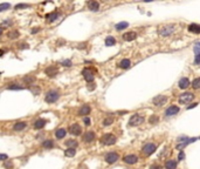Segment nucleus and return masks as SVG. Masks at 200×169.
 Listing matches in <instances>:
<instances>
[{
  "label": "nucleus",
  "instance_id": "nucleus-22",
  "mask_svg": "<svg viewBox=\"0 0 200 169\" xmlns=\"http://www.w3.org/2000/svg\"><path fill=\"white\" fill-rule=\"evenodd\" d=\"M130 66H131V62H130L129 59H123L119 62V67L123 68V69H128V68H130Z\"/></svg>",
  "mask_w": 200,
  "mask_h": 169
},
{
  "label": "nucleus",
  "instance_id": "nucleus-41",
  "mask_svg": "<svg viewBox=\"0 0 200 169\" xmlns=\"http://www.w3.org/2000/svg\"><path fill=\"white\" fill-rule=\"evenodd\" d=\"M62 65L66 67H70L71 66V61L70 60H65V61H62Z\"/></svg>",
  "mask_w": 200,
  "mask_h": 169
},
{
  "label": "nucleus",
  "instance_id": "nucleus-37",
  "mask_svg": "<svg viewBox=\"0 0 200 169\" xmlns=\"http://www.w3.org/2000/svg\"><path fill=\"white\" fill-rule=\"evenodd\" d=\"M149 121H150V123H157L158 121H159V118L157 115H152V116H150V119H149Z\"/></svg>",
  "mask_w": 200,
  "mask_h": 169
},
{
  "label": "nucleus",
  "instance_id": "nucleus-6",
  "mask_svg": "<svg viewBox=\"0 0 200 169\" xmlns=\"http://www.w3.org/2000/svg\"><path fill=\"white\" fill-rule=\"evenodd\" d=\"M195 140H197L195 137H193V139H189V137H186V136H183V137L178 139V141H180V143L177 145V148H178V149H183L184 147H186L189 143H191V142H194Z\"/></svg>",
  "mask_w": 200,
  "mask_h": 169
},
{
  "label": "nucleus",
  "instance_id": "nucleus-40",
  "mask_svg": "<svg viewBox=\"0 0 200 169\" xmlns=\"http://www.w3.org/2000/svg\"><path fill=\"white\" fill-rule=\"evenodd\" d=\"M27 7H29V5H27V4H19V5L15 6L17 9H19V8H27Z\"/></svg>",
  "mask_w": 200,
  "mask_h": 169
},
{
  "label": "nucleus",
  "instance_id": "nucleus-35",
  "mask_svg": "<svg viewBox=\"0 0 200 169\" xmlns=\"http://www.w3.org/2000/svg\"><path fill=\"white\" fill-rule=\"evenodd\" d=\"M8 8H11V5H9V4H7V3L0 4V12H4V11H6V9H8Z\"/></svg>",
  "mask_w": 200,
  "mask_h": 169
},
{
  "label": "nucleus",
  "instance_id": "nucleus-27",
  "mask_svg": "<svg viewBox=\"0 0 200 169\" xmlns=\"http://www.w3.org/2000/svg\"><path fill=\"white\" fill-rule=\"evenodd\" d=\"M129 26V24L128 22H125V21H122V22H118L116 26H115V28L117 30V31H122V30H124V28H127Z\"/></svg>",
  "mask_w": 200,
  "mask_h": 169
},
{
  "label": "nucleus",
  "instance_id": "nucleus-38",
  "mask_svg": "<svg viewBox=\"0 0 200 169\" xmlns=\"http://www.w3.org/2000/svg\"><path fill=\"white\" fill-rule=\"evenodd\" d=\"M7 88H8V89H15V90H18V89H19V90H20V89H23V87L18 86L17 83H12V85H11V86H8Z\"/></svg>",
  "mask_w": 200,
  "mask_h": 169
},
{
  "label": "nucleus",
  "instance_id": "nucleus-4",
  "mask_svg": "<svg viewBox=\"0 0 200 169\" xmlns=\"http://www.w3.org/2000/svg\"><path fill=\"white\" fill-rule=\"evenodd\" d=\"M173 32H174V27H173V26H171V25L163 26V27H160V28L158 30V33H159L160 35H163V36H169V35H171Z\"/></svg>",
  "mask_w": 200,
  "mask_h": 169
},
{
  "label": "nucleus",
  "instance_id": "nucleus-49",
  "mask_svg": "<svg viewBox=\"0 0 200 169\" xmlns=\"http://www.w3.org/2000/svg\"><path fill=\"white\" fill-rule=\"evenodd\" d=\"M88 89H89V90H93V89H95V85H94V83H91V85L88 87Z\"/></svg>",
  "mask_w": 200,
  "mask_h": 169
},
{
  "label": "nucleus",
  "instance_id": "nucleus-14",
  "mask_svg": "<svg viewBox=\"0 0 200 169\" xmlns=\"http://www.w3.org/2000/svg\"><path fill=\"white\" fill-rule=\"evenodd\" d=\"M57 72H59V69H57L56 66H49V67H47L46 71H45V73H46L49 77H54V76L57 74Z\"/></svg>",
  "mask_w": 200,
  "mask_h": 169
},
{
  "label": "nucleus",
  "instance_id": "nucleus-31",
  "mask_svg": "<svg viewBox=\"0 0 200 169\" xmlns=\"http://www.w3.org/2000/svg\"><path fill=\"white\" fill-rule=\"evenodd\" d=\"M42 146L46 147V148H53L54 147V142L52 140H46L43 143H42Z\"/></svg>",
  "mask_w": 200,
  "mask_h": 169
},
{
  "label": "nucleus",
  "instance_id": "nucleus-29",
  "mask_svg": "<svg viewBox=\"0 0 200 169\" xmlns=\"http://www.w3.org/2000/svg\"><path fill=\"white\" fill-rule=\"evenodd\" d=\"M66 146L69 147V148H75L77 146V141H75V140H68L66 141Z\"/></svg>",
  "mask_w": 200,
  "mask_h": 169
},
{
  "label": "nucleus",
  "instance_id": "nucleus-1",
  "mask_svg": "<svg viewBox=\"0 0 200 169\" xmlns=\"http://www.w3.org/2000/svg\"><path fill=\"white\" fill-rule=\"evenodd\" d=\"M59 98H60V94L57 90H49L45 96V101L48 103H54L55 101L59 100Z\"/></svg>",
  "mask_w": 200,
  "mask_h": 169
},
{
  "label": "nucleus",
  "instance_id": "nucleus-42",
  "mask_svg": "<svg viewBox=\"0 0 200 169\" xmlns=\"http://www.w3.org/2000/svg\"><path fill=\"white\" fill-rule=\"evenodd\" d=\"M83 122H84V125H85V126H89V125L91 123V121H90V119H89V118H84V119H83Z\"/></svg>",
  "mask_w": 200,
  "mask_h": 169
},
{
  "label": "nucleus",
  "instance_id": "nucleus-54",
  "mask_svg": "<svg viewBox=\"0 0 200 169\" xmlns=\"http://www.w3.org/2000/svg\"><path fill=\"white\" fill-rule=\"evenodd\" d=\"M199 139H200V137H199Z\"/></svg>",
  "mask_w": 200,
  "mask_h": 169
},
{
  "label": "nucleus",
  "instance_id": "nucleus-10",
  "mask_svg": "<svg viewBox=\"0 0 200 169\" xmlns=\"http://www.w3.org/2000/svg\"><path fill=\"white\" fill-rule=\"evenodd\" d=\"M152 102H153V105H155V106L159 107V106H163L164 103H166V102H167V98H166V96H164V95H158V96L153 98Z\"/></svg>",
  "mask_w": 200,
  "mask_h": 169
},
{
  "label": "nucleus",
  "instance_id": "nucleus-51",
  "mask_svg": "<svg viewBox=\"0 0 200 169\" xmlns=\"http://www.w3.org/2000/svg\"><path fill=\"white\" fill-rule=\"evenodd\" d=\"M27 47H28V45H23V44L21 45V48H27Z\"/></svg>",
  "mask_w": 200,
  "mask_h": 169
},
{
  "label": "nucleus",
  "instance_id": "nucleus-46",
  "mask_svg": "<svg viewBox=\"0 0 200 169\" xmlns=\"http://www.w3.org/2000/svg\"><path fill=\"white\" fill-rule=\"evenodd\" d=\"M12 166H13V164H12L11 161H6V162H5V167H6V168H12Z\"/></svg>",
  "mask_w": 200,
  "mask_h": 169
},
{
  "label": "nucleus",
  "instance_id": "nucleus-39",
  "mask_svg": "<svg viewBox=\"0 0 200 169\" xmlns=\"http://www.w3.org/2000/svg\"><path fill=\"white\" fill-rule=\"evenodd\" d=\"M112 121H114V119H112V118H107V119L103 120V125L104 126H110L112 123Z\"/></svg>",
  "mask_w": 200,
  "mask_h": 169
},
{
  "label": "nucleus",
  "instance_id": "nucleus-28",
  "mask_svg": "<svg viewBox=\"0 0 200 169\" xmlns=\"http://www.w3.org/2000/svg\"><path fill=\"white\" fill-rule=\"evenodd\" d=\"M75 154H76V150H75V148H68L67 150H65V155L68 158H73L75 156Z\"/></svg>",
  "mask_w": 200,
  "mask_h": 169
},
{
  "label": "nucleus",
  "instance_id": "nucleus-45",
  "mask_svg": "<svg viewBox=\"0 0 200 169\" xmlns=\"http://www.w3.org/2000/svg\"><path fill=\"white\" fill-rule=\"evenodd\" d=\"M194 62H195L197 65H200V55H195V58H194Z\"/></svg>",
  "mask_w": 200,
  "mask_h": 169
},
{
  "label": "nucleus",
  "instance_id": "nucleus-30",
  "mask_svg": "<svg viewBox=\"0 0 200 169\" xmlns=\"http://www.w3.org/2000/svg\"><path fill=\"white\" fill-rule=\"evenodd\" d=\"M116 44V40H115V38H112V36H108L105 39V45L107 46H112V45H115Z\"/></svg>",
  "mask_w": 200,
  "mask_h": 169
},
{
  "label": "nucleus",
  "instance_id": "nucleus-36",
  "mask_svg": "<svg viewBox=\"0 0 200 169\" xmlns=\"http://www.w3.org/2000/svg\"><path fill=\"white\" fill-rule=\"evenodd\" d=\"M23 81L26 83H33L35 81V77L34 76H26V77H23Z\"/></svg>",
  "mask_w": 200,
  "mask_h": 169
},
{
  "label": "nucleus",
  "instance_id": "nucleus-13",
  "mask_svg": "<svg viewBox=\"0 0 200 169\" xmlns=\"http://www.w3.org/2000/svg\"><path fill=\"white\" fill-rule=\"evenodd\" d=\"M179 113V107L178 106H170L165 110V116H173Z\"/></svg>",
  "mask_w": 200,
  "mask_h": 169
},
{
  "label": "nucleus",
  "instance_id": "nucleus-32",
  "mask_svg": "<svg viewBox=\"0 0 200 169\" xmlns=\"http://www.w3.org/2000/svg\"><path fill=\"white\" fill-rule=\"evenodd\" d=\"M192 87L194 89H199L200 88V77H197V79H194L192 81Z\"/></svg>",
  "mask_w": 200,
  "mask_h": 169
},
{
  "label": "nucleus",
  "instance_id": "nucleus-20",
  "mask_svg": "<svg viewBox=\"0 0 200 169\" xmlns=\"http://www.w3.org/2000/svg\"><path fill=\"white\" fill-rule=\"evenodd\" d=\"M90 110H91L90 106H88V105H84V106H82V107L80 108L79 114H80V115H88V114L90 113Z\"/></svg>",
  "mask_w": 200,
  "mask_h": 169
},
{
  "label": "nucleus",
  "instance_id": "nucleus-52",
  "mask_svg": "<svg viewBox=\"0 0 200 169\" xmlns=\"http://www.w3.org/2000/svg\"><path fill=\"white\" fill-rule=\"evenodd\" d=\"M84 46H85V44H83V45H80V46H79V48H84Z\"/></svg>",
  "mask_w": 200,
  "mask_h": 169
},
{
  "label": "nucleus",
  "instance_id": "nucleus-24",
  "mask_svg": "<svg viewBox=\"0 0 200 169\" xmlns=\"http://www.w3.org/2000/svg\"><path fill=\"white\" fill-rule=\"evenodd\" d=\"M59 15H60V14H59L57 12H53V13H49V14H47V15H46V19H47L48 21L52 22V21H55V20L59 18Z\"/></svg>",
  "mask_w": 200,
  "mask_h": 169
},
{
  "label": "nucleus",
  "instance_id": "nucleus-43",
  "mask_svg": "<svg viewBox=\"0 0 200 169\" xmlns=\"http://www.w3.org/2000/svg\"><path fill=\"white\" fill-rule=\"evenodd\" d=\"M178 159H179L180 161L185 159V154H184V151H180V153H179V155H178Z\"/></svg>",
  "mask_w": 200,
  "mask_h": 169
},
{
  "label": "nucleus",
  "instance_id": "nucleus-48",
  "mask_svg": "<svg viewBox=\"0 0 200 169\" xmlns=\"http://www.w3.org/2000/svg\"><path fill=\"white\" fill-rule=\"evenodd\" d=\"M197 105H198V103H193V105H190L189 107H187V109H191V108H194V107H195Z\"/></svg>",
  "mask_w": 200,
  "mask_h": 169
},
{
  "label": "nucleus",
  "instance_id": "nucleus-7",
  "mask_svg": "<svg viewBox=\"0 0 200 169\" xmlns=\"http://www.w3.org/2000/svg\"><path fill=\"white\" fill-rule=\"evenodd\" d=\"M82 75H83L84 80H85L87 82H93L94 79H95L94 73H93L91 69H89V68H84V69L82 71Z\"/></svg>",
  "mask_w": 200,
  "mask_h": 169
},
{
  "label": "nucleus",
  "instance_id": "nucleus-9",
  "mask_svg": "<svg viewBox=\"0 0 200 169\" xmlns=\"http://www.w3.org/2000/svg\"><path fill=\"white\" fill-rule=\"evenodd\" d=\"M156 149H157V146H156V145H153V143H147V145H145V146L143 147V153L146 155V156H149V155L153 154V153L156 151Z\"/></svg>",
  "mask_w": 200,
  "mask_h": 169
},
{
  "label": "nucleus",
  "instance_id": "nucleus-50",
  "mask_svg": "<svg viewBox=\"0 0 200 169\" xmlns=\"http://www.w3.org/2000/svg\"><path fill=\"white\" fill-rule=\"evenodd\" d=\"M39 31H40V28H36V30H33L32 33H36V32H39Z\"/></svg>",
  "mask_w": 200,
  "mask_h": 169
},
{
  "label": "nucleus",
  "instance_id": "nucleus-47",
  "mask_svg": "<svg viewBox=\"0 0 200 169\" xmlns=\"http://www.w3.org/2000/svg\"><path fill=\"white\" fill-rule=\"evenodd\" d=\"M150 169H161V167H160V166L155 164V166H151V167H150Z\"/></svg>",
  "mask_w": 200,
  "mask_h": 169
},
{
  "label": "nucleus",
  "instance_id": "nucleus-12",
  "mask_svg": "<svg viewBox=\"0 0 200 169\" xmlns=\"http://www.w3.org/2000/svg\"><path fill=\"white\" fill-rule=\"evenodd\" d=\"M81 132H82V129H81V127L77 123H74V125H71L69 127V133L73 134V135H76V136L81 135Z\"/></svg>",
  "mask_w": 200,
  "mask_h": 169
},
{
  "label": "nucleus",
  "instance_id": "nucleus-25",
  "mask_svg": "<svg viewBox=\"0 0 200 169\" xmlns=\"http://www.w3.org/2000/svg\"><path fill=\"white\" fill-rule=\"evenodd\" d=\"M165 168L166 169H176L177 168V162L174 160H167L165 163Z\"/></svg>",
  "mask_w": 200,
  "mask_h": 169
},
{
  "label": "nucleus",
  "instance_id": "nucleus-15",
  "mask_svg": "<svg viewBox=\"0 0 200 169\" xmlns=\"http://www.w3.org/2000/svg\"><path fill=\"white\" fill-rule=\"evenodd\" d=\"M95 140V133L94 132H87L84 135H83V141L84 142H93Z\"/></svg>",
  "mask_w": 200,
  "mask_h": 169
},
{
  "label": "nucleus",
  "instance_id": "nucleus-53",
  "mask_svg": "<svg viewBox=\"0 0 200 169\" xmlns=\"http://www.w3.org/2000/svg\"><path fill=\"white\" fill-rule=\"evenodd\" d=\"M1 34H3V28L0 27V35H1Z\"/></svg>",
  "mask_w": 200,
  "mask_h": 169
},
{
  "label": "nucleus",
  "instance_id": "nucleus-3",
  "mask_svg": "<svg viewBox=\"0 0 200 169\" xmlns=\"http://www.w3.org/2000/svg\"><path fill=\"white\" fill-rule=\"evenodd\" d=\"M143 122H144V116H142L139 114L132 115L131 118H130V120H129V125L130 126H139Z\"/></svg>",
  "mask_w": 200,
  "mask_h": 169
},
{
  "label": "nucleus",
  "instance_id": "nucleus-34",
  "mask_svg": "<svg viewBox=\"0 0 200 169\" xmlns=\"http://www.w3.org/2000/svg\"><path fill=\"white\" fill-rule=\"evenodd\" d=\"M193 50H194L195 55H200V42H195V44H194Z\"/></svg>",
  "mask_w": 200,
  "mask_h": 169
},
{
  "label": "nucleus",
  "instance_id": "nucleus-23",
  "mask_svg": "<svg viewBox=\"0 0 200 169\" xmlns=\"http://www.w3.org/2000/svg\"><path fill=\"white\" fill-rule=\"evenodd\" d=\"M88 7H89V9L90 11H93V12H96V11H98L99 9V4L97 3V1H89L88 4Z\"/></svg>",
  "mask_w": 200,
  "mask_h": 169
},
{
  "label": "nucleus",
  "instance_id": "nucleus-2",
  "mask_svg": "<svg viewBox=\"0 0 200 169\" xmlns=\"http://www.w3.org/2000/svg\"><path fill=\"white\" fill-rule=\"evenodd\" d=\"M116 141H117L116 136L112 135V134H105V135H103L102 139H101V142H102L103 145H105V146H112V145H115Z\"/></svg>",
  "mask_w": 200,
  "mask_h": 169
},
{
  "label": "nucleus",
  "instance_id": "nucleus-5",
  "mask_svg": "<svg viewBox=\"0 0 200 169\" xmlns=\"http://www.w3.org/2000/svg\"><path fill=\"white\" fill-rule=\"evenodd\" d=\"M118 159H119L118 154H117V153H114V151L108 153V154L105 155V156H104L105 162H107V163H110V164H112V163L117 162V161H118Z\"/></svg>",
  "mask_w": 200,
  "mask_h": 169
},
{
  "label": "nucleus",
  "instance_id": "nucleus-44",
  "mask_svg": "<svg viewBox=\"0 0 200 169\" xmlns=\"http://www.w3.org/2000/svg\"><path fill=\"white\" fill-rule=\"evenodd\" d=\"M7 160V155L6 154H0V161H5Z\"/></svg>",
  "mask_w": 200,
  "mask_h": 169
},
{
  "label": "nucleus",
  "instance_id": "nucleus-21",
  "mask_svg": "<svg viewBox=\"0 0 200 169\" xmlns=\"http://www.w3.org/2000/svg\"><path fill=\"white\" fill-rule=\"evenodd\" d=\"M46 123H47V120H45V119H39V120L35 121L34 127H35L36 129H41V128H43V127L46 126Z\"/></svg>",
  "mask_w": 200,
  "mask_h": 169
},
{
  "label": "nucleus",
  "instance_id": "nucleus-11",
  "mask_svg": "<svg viewBox=\"0 0 200 169\" xmlns=\"http://www.w3.org/2000/svg\"><path fill=\"white\" fill-rule=\"evenodd\" d=\"M123 161L125 163H128V164H135L137 161H138V158L133 154H129V155H125V156L123 158Z\"/></svg>",
  "mask_w": 200,
  "mask_h": 169
},
{
  "label": "nucleus",
  "instance_id": "nucleus-19",
  "mask_svg": "<svg viewBox=\"0 0 200 169\" xmlns=\"http://www.w3.org/2000/svg\"><path fill=\"white\" fill-rule=\"evenodd\" d=\"M189 31L191 33H194V34H198L200 33V25H197V24H191L189 26Z\"/></svg>",
  "mask_w": 200,
  "mask_h": 169
},
{
  "label": "nucleus",
  "instance_id": "nucleus-18",
  "mask_svg": "<svg viewBox=\"0 0 200 169\" xmlns=\"http://www.w3.org/2000/svg\"><path fill=\"white\" fill-rule=\"evenodd\" d=\"M26 126H27L26 122L20 121V122H17V123L13 126V129H14V131H17V132H20V131H22V129L26 128Z\"/></svg>",
  "mask_w": 200,
  "mask_h": 169
},
{
  "label": "nucleus",
  "instance_id": "nucleus-26",
  "mask_svg": "<svg viewBox=\"0 0 200 169\" xmlns=\"http://www.w3.org/2000/svg\"><path fill=\"white\" fill-rule=\"evenodd\" d=\"M66 134H67V131H66V129H63V128H60V129H57V131L55 132V135H56L57 139H63L66 136Z\"/></svg>",
  "mask_w": 200,
  "mask_h": 169
},
{
  "label": "nucleus",
  "instance_id": "nucleus-16",
  "mask_svg": "<svg viewBox=\"0 0 200 169\" xmlns=\"http://www.w3.org/2000/svg\"><path fill=\"white\" fill-rule=\"evenodd\" d=\"M137 38V34L135 32H127L125 34H123V39L125 41H132Z\"/></svg>",
  "mask_w": 200,
  "mask_h": 169
},
{
  "label": "nucleus",
  "instance_id": "nucleus-33",
  "mask_svg": "<svg viewBox=\"0 0 200 169\" xmlns=\"http://www.w3.org/2000/svg\"><path fill=\"white\" fill-rule=\"evenodd\" d=\"M19 35H20V34H19L18 31H12V32H9V33L7 34V36H8L9 39H17Z\"/></svg>",
  "mask_w": 200,
  "mask_h": 169
},
{
  "label": "nucleus",
  "instance_id": "nucleus-17",
  "mask_svg": "<svg viewBox=\"0 0 200 169\" xmlns=\"http://www.w3.org/2000/svg\"><path fill=\"white\" fill-rule=\"evenodd\" d=\"M179 88H181V89H186L187 87L190 86V80L187 79V77H181V79L179 80Z\"/></svg>",
  "mask_w": 200,
  "mask_h": 169
},
{
  "label": "nucleus",
  "instance_id": "nucleus-8",
  "mask_svg": "<svg viewBox=\"0 0 200 169\" xmlns=\"http://www.w3.org/2000/svg\"><path fill=\"white\" fill-rule=\"evenodd\" d=\"M193 99H194V95L192 93H184L179 98V102L183 103V105H187V103H190Z\"/></svg>",
  "mask_w": 200,
  "mask_h": 169
}]
</instances>
